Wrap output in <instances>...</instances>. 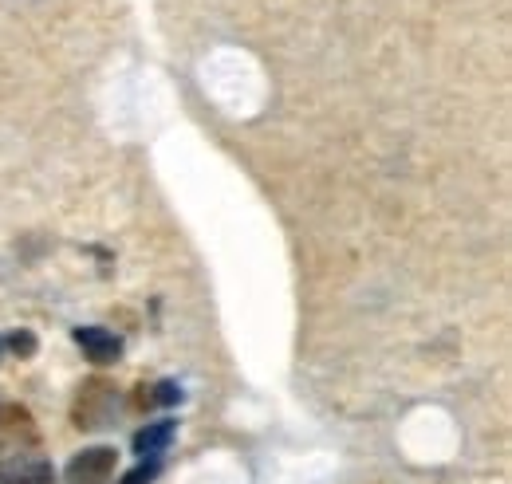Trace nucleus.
<instances>
[{"mask_svg":"<svg viewBox=\"0 0 512 484\" xmlns=\"http://www.w3.org/2000/svg\"><path fill=\"white\" fill-rule=\"evenodd\" d=\"M36 449H40V429L32 422V414L20 402L0 398V457L36 453Z\"/></svg>","mask_w":512,"mask_h":484,"instance_id":"obj_1","label":"nucleus"},{"mask_svg":"<svg viewBox=\"0 0 512 484\" xmlns=\"http://www.w3.org/2000/svg\"><path fill=\"white\" fill-rule=\"evenodd\" d=\"M111 406H115V386H111L107 378H91V382H83L79 394H75L71 422L79 425V429H99V425L107 422Z\"/></svg>","mask_w":512,"mask_h":484,"instance_id":"obj_2","label":"nucleus"},{"mask_svg":"<svg viewBox=\"0 0 512 484\" xmlns=\"http://www.w3.org/2000/svg\"><path fill=\"white\" fill-rule=\"evenodd\" d=\"M119 465V453L111 445H91V449H79L64 469L67 484H107L111 473Z\"/></svg>","mask_w":512,"mask_h":484,"instance_id":"obj_3","label":"nucleus"},{"mask_svg":"<svg viewBox=\"0 0 512 484\" xmlns=\"http://www.w3.org/2000/svg\"><path fill=\"white\" fill-rule=\"evenodd\" d=\"M0 484H56V469L40 453H16V457H4Z\"/></svg>","mask_w":512,"mask_h":484,"instance_id":"obj_4","label":"nucleus"},{"mask_svg":"<svg viewBox=\"0 0 512 484\" xmlns=\"http://www.w3.org/2000/svg\"><path fill=\"white\" fill-rule=\"evenodd\" d=\"M75 343L95 366H115L123 359V339L107 327H75Z\"/></svg>","mask_w":512,"mask_h":484,"instance_id":"obj_5","label":"nucleus"},{"mask_svg":"<svg viewBox=\"0 0 512 484\" xmlns=\"http://www.w3.org/2000/svg\"><path fill=\"white\" fill-rule=\"evenodd\" d=\"M174 433H178V425L170 422V418H162V422H150L142 425L138 433H134V453H138V461H146V457H162L166 449H170V441H174Z\"/></svg>","mask_w":512,"mask_h":484,"instance_id":"obj_6","label":"nucleus"},{"mask_svg":"<svg viewBox=\"0 0 512 484\" xmlns=\"http://www.w3.org/2000/svg\"><path fill=\"white\" fill-rule=\"evenodd\" d=\"M158 477H162V457H146V461H138L119 484H154Z\"/></svg>","mask_w":512,"mask_h":484,"instance_id":"obj_7","label":"nucleus"},{"mask_svg":"<svg viewBox=\"0 0 512 484\" xmlns=\"http://www.w3.org/2000/svg\"><path fill=\"white\" fill-rule=\"evenodd\" d=\"M4 347H12L20 359H28V355H36V335L32 331H16L12 339H4Z\"/></svg>","mask_w":512,"mask_h":484,"instance_id":"obj_8","label":"nucleus"}]
</instances>
